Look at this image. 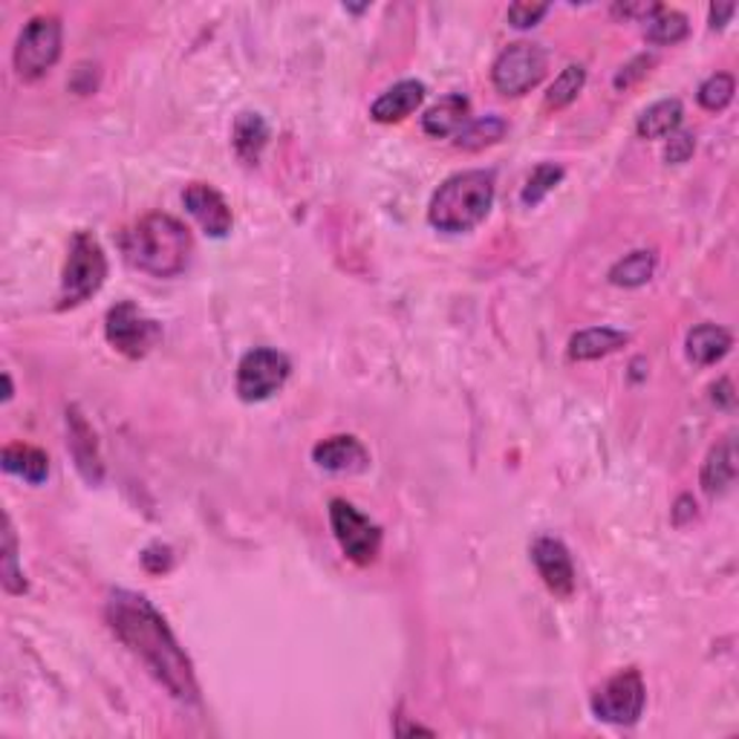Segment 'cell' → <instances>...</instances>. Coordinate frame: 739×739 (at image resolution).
Returning <instances> with one entry per match:
<instances>
[{
  "label": "cell",
  "mask_w": 739,
  "mask_h": 739,
  "mask_svg": "<svg viewBox=\"0 0 739 739\" xmlns=\"http://www.w3.org/2000/svg\"><path fill=\"white\" fill-rule=\"evenodd\" d=\"M688 18L677 9H664L659 7L648 21H644V36L650 43H679L688 36Z\"/></svg>",
  "instance_id": "obj_24"
},
{
  "label": "cell",
  "mask_w": 739,
  "mask_h": 739,
  "mask_svg": "<svg viewBox=\"0 0 739 739\" xmlns=\"http://www.w3.org/2000/svg\"><path fill=\"white\" fill-rule=\"evenodd\" d=\"M733 12H737V7H733V3H713V7H711V27L722 29Z\"/></svg>",
  "instance_id": "obj_34"
},
{
  "label": "cell",
  "mask_w": 739,
  "mask_h": 739,
  "mask_svg": "<svg viewBox=\"0 0 739 739\" xmlns=\"http://www.w3.org/2000/svg\"><path fill=\"white\" fill-rule=\"evenodd\" d=\"M546 61H550L546 50L537 43H508L492 67L494 87L503 96H523V93L541 85V78L546 76Z\"/></svg>",
  "instance_id": "obj_7"
},
{
  "label": "cell",
  "mask_w": 739,
  "mask_h": 739,
  "mask_svg": "<svg viewBox=\"0 0 739 739\" xmlns=\"http://www.w3.org/2000/svg\"><path fill=\"white\" fill-rule=\"evenodd\" d=\"M648 61H653V58L641 56V58H635L633 64H626L624 70H621L619 76H615V87H630V85H633L635 76H644V72H648V70H639V67H644V64H648Z\"/></svg>",
  "instance_id": "obj_33"
},
{
  "label": "cell",
  "mask_w": 739,
  "mask_h": 739,
  "mask_svg": "<svg viewBox=\"0 0 739 739\" xmlns=\"http://www.w3.org/2000/svg\"><path fill=\"white\" fill-rule=\"evenodd\" d=\"M494 205L492 171H463L448 176L428 205L430 226L448 234L471 232L488 217Z\"/></svg>",
  "instance_id": "obj_3"
},
{
  "label": "cell",
  "mask_w": 739,
  "mask_h": 739,
  "mask_svg": "<svg viewBox=\"0 0 739 739\" xmlns=\"http://www.w3.org/2000/svg\"><path fill=\"white\" fill-rule=\"evenodd\" d=\"M532 561L550 592H555L557 599H570L575 592V566L564 543L557 537H537L532 546Z\"/></svg>",
  "instance_id": "obj_11"
},
{
  "label": "cell",
  "mask_w": 739,
  "mask_h": 739,
  "mask_svg": "<svg viewBox=\"0 0 739 739\" xmlns=\"http://www.w3.org/2000/svg\"><path fill=\"white\" fill-rule=\"evenodd\" d=\"M653 272H655V254L653 252H633V254H626L624 261H619L613 269H610V281H613L615 286L635 289V286H644V283L653 278Z\"/></svg>",
  "instance_id": "obj_25"
},
{
  "label": "cell",
  "mask_w": 739,
  "mask_h": 739,
  "mask_svg": "<svg viewBox=\"0 0 739 739\" xmlns=\"http://www.w3.org/2000/svg\"><path fill=\"white\" fill-rule=\"evenodd\" d=\"M105 332L107 341H110L119 352H125L127 359H142V356H148V352L156 347V341L163 339L159 324L142 315L139 307L130 301L116 303L114 310L107 312Z\"/></svg>",
  "instance_id": "obj_10"
},
{
  "label": "cell",
  "mask_w": 739,
  "mask_h": 739,
  "mask_svg": "<svg viewBox=\"0 0 739 739\" xmlns=\"http://www.w3.org/2000/svg\"><path fill=\"white\" fill-rule=\"evenodd\" d=\"M644 679L639 670H621L592 693V713L610 726H635L644 711Z\"/></svg>",
  "instance_id": "obj_6"
},
{
  "label": "cell",
  "mask_w": 739,
  "mask_h": 739,
  "mask_svg": "<svg viewBox=\"0 0 739 739\" xmlns=\"http://www.w3.org/2000/svg\"><path fill=\"white\" fill-rule=\"evenodd\" d=\"M330 523L332 535L339 541L341 552L350 557L352 564L370 566L379 557L381 550V528L370 517L359 512L347 500L330 503Z\"/></svg>",
  "instance_id": "obj_8"
},
{
  "label": "cell",
  "mask_w": 739,
  "mask_h": 739,
  "mask_svg": "<svg viewBox=\"0 0 739 739\" xmlns=\"http://www.w3.org/2000/svg\"><path fill=\"white\" fill-rule=\"evenodd\" d=\"M584 81H586L584 67H581V64H570V67L552 81L550 93H546V107L561 110V107L572 105V101L577 99V93L584 90Z\"/></svg>",
  "instance_id": "obj_27"
},
{
  "label": "cell",
  "mask_w": 739,
  "mask_h": 739,
  "mask_svg": "<svg viewBox=\"0 0 739 739\" xmlns=\"http://www.w3.org/2000/svg\"><path fill=\"white\" fill-rule=\"evenodd\" d=\"M655 9H659V3H619V7H615V14H624V18H639V21H648Z\"/></svg>",
  "instance_id": "obj_32"
},
{
  "label": "cell",
  "mask_w": 739,
  "mask_h": 739,
  "mask_svg": "<svg viewBox=\"0 0 739 739\" xmlns=\"http://www.w3.org/2000/svg\"><path fill=\"white\" fill-rule=\"evenodd\" d=\"M234 150L243 163H257L269 142V125L261 114H240L234 121Z\"/></svg>",
  "instance_id": "obj_21"
},
{
  "label": "cell",
  "mask_w": 739,
  "mask_h": 739,
  "mask_svg": "<svg viewBox=\"0 0 739 739\" xmlns=\"http://www.w3.org/2000/svg\"><path fill=\"white\" fill-rule=\"evenodd\" d=\"M630 341V336L613 327H592V330H581L572 336L570 341V359L572 361H595L604 359L610 352L621 350Z\"/></svg>",
  "instance_id": "obj_18"
},
{
  "label": "cell",
  "mask_w": 739,
  "mask_h": 739,
  "mask_svg": "<svg viewBox=\"0 0 739 739\" xmlns=\"http://www.w3.org/2000/svg\"><path fill=\"white\" fill-rule=\"evenodd\" d=\"M682 116H684L682 101L662 99L655 101V105H650L648 110L639 116L635 130H639V136H644V139H662V136H670L679 125H682Z\"/></svg>",
  "instance_id": "obj_22"
},
{
  "label": "cell",
  "mask_w": 739,
  "mask_h": 739,
  "mask_svg": "<svg viewBox=\"0 0 739 739\" xmlns=\"http://www.w3.org/2000/svg\"><path fill=\"white\" fill-rule=\"evenodd\" d=\"M550 12V7H546V3H512V7H508V23H512V27H517V29H528V27H535L537 21H541L543 14Z\"/></svg>",
  "instance_id": "obj_30"
},
{
  "label": "cell",
  "mask_w": 739,
  "mask_h": 739,
  "mask_svg": "<svg viewBox=\"0 0 739 739\" xmlns=\"http://www.w3.org/2000/svg\"><path fill=\"white\" fill-rule=\"evenodd\" d=\"M468 121V99L454 93V96H445L437 105L428 107V114L422 116L425 134L434 136V139H445V136L459 134Z\"/></svg>",
  "instance_id": "obj_19"
},
{
  "label": "cell",
  "mask_w": 739,
  "mask_h": 739,
  "mask_svg": "<svg viewBox=\"0 0 739 739\" xmlns=\"http://www.w3.org/2000/svg\"><path fill=\"white\" fill-rule=\"evenodd\" d=\"M289 359L272 347H254L237 364V396L243 401H266L286 385Z\"/></svg>",
  "instance_id": "obj_9"
},
{
  "label": "cell",
  "mask_w": 739,
  "mask_h": 739,
  "mask_svg": "<svg viewBox=\"0 0 739 739\" xmlns=\"http://www.w3.org/2000/svg\"><path fill=\"white\" fill-rule=\"evenodd\" d=\"M183 203L185 208H188L191 217L197 220L208 237L220 240L232 232L234 226L232 208H228V203L223 200V194H220L217 188H212V185L191 183L183 194Z\"/></svg>",
  "instance_id": "obj_12"
},
{
  "label": "cell",
  "mask_w": 739,
  "mask_h": 739,
  "mask_svg": "<svg viewBox=\"0 0 739 739\" xmlns=\"http://www.w3.org/2000/svg\"><path fill=\"white\" fill-rule=\"evenodd\" d=\"M67 430H70V439H67V445H70L78 471H81V477H85L87 483L99 486L101 474H105V468H101V457H99V445H96V434H93L90 422H87L78 408L67 410Z\"/></svg>",
  "instance_id": "obj_14"
},
{
  "label": "cell",
  "mask_w": 739,
  "mask_h": 739,
  "mask_svg": "<svg viewBox=\"0 0 739 739\" xmlns=\"http://www.w3.org/2000/svg\"><path fill=\"white\" fill-rule=\"evenodd\" d=\"M107 278V254L90 232H76L61 275V310L78 307L101 289Z\"/></svg>",
  "instance_id": "obj_4"
},
{
  "label": "cell",
  "mask_w": 739,
  "mask_h": 739,
  "mask_svg": "<svg viewBox=\"0 0 739 739\" xmlns=\"http://www.w3.org/2000/svg\"><path fill=\"white\" fill-rule=\"evenodd\" d=\"M3 566H0V577H3V586L12 595H21L27 592V581H23V572L18 570V543L12 535V523L7 517V528H3V555H0Z\"/></svg>",
  "instance_id": "obj_29"
},
{
  "label": "cell",
  "mask_w": 739,
  "mask_h": 739,
  "mask_svg": "<svg viewBox=\"0 0 739 739\" xmlns=\"http://www.w3.org/2000/svg\"><path fill=\"white\" fill-rule=\"evenodd\" d=\"M125 257L154 278L183 275L194 252L188 228L171 214H148L125 234Z\"/></svg>",
  "instance_id": "obj_2"
},
{
  "label": "cell",
  "mask_w": 739,
  "mask_h": 739,
  "mask_svg": "<svg viewBox=\"0 0 739 739\" xmlns=\"http://www.w3.org/2000/svg\"><path fill=\"white\" fill-rule=\"evenodd\" d=\"M107 621L114 633L145 662V668L159 679V684H165L171 697L179 702L197 699V679L188 655L145 595L114 592L107 601Z\"/></svg>",
  "instance_id": "obj_1"
},
{
  "label": "cell",
  "mask_w": 739,
  "mask_h": 739,
  "mask_svg": "<svg viewBox=\"0 0 739 739\" xmlns=\"http://www.w3.org/2000/svg\"><path fill=\"white\" fill-rule=\"evenodd\" d=\"M561 179H564V168H561V165H555V163L537 165V168L532 171V176L526 179V188H523V194H521L523 205H528V208L541 205L543 200L550 197L552 191L557 188Z\"/></svg>",
  "instance_id": "obj_26"
},
{
  "label": "cell",
  "mask_w": 739,
  "mask_h": 739,
  "mask_svg": "<svg viewBox=\"0 0 739 739\" xmlns=\"http://www.w3.org/2000/svg\"><path fill=\"white\" fill-rule=\"evenodd\" d=\"M422 99H425L422 81L408 78V81H399V85H393L390 90L381 93L379 99L373 101V107H370V116H373L376 121H381V125L401 121L408 119L416 107L422 105Z\"/></svg>",
  "instance_id": "obj_15"
},
{
  "label": "cell",
  "mask_w": 739,
  "mask_h": 739,
  "mask_svg": "<svg viewBox=\"0 0 739 739\" xmlns=\"http://www.w3.org/2000/svg\"><path fill=\"white\" fill-rule=\"evenodd\" d=\"M733 339L731 332L722 330L717 324H699L688 332V341H684V352L688 359L699 367L717 364L719 359H726L731 352Z\"/></svg>",
  "instance_id": "obj_17"
},
{
  "label": "cell",
  "mask_w": 739,
  "mask_h": 739,
  "mask_svg": "<svg viewBox=\"0 0 739 739\" xmlns=\"http://www.w3.org/2000/svg\"><path fill=\"white\" fill-rule=\"evenodd\" d=\"M508 125L503 116L492 114L483 116V119H468L465 127L457 134V145L465 150H479L486 148V145H494V142H500L506 136Z\"/></svg>",
  "instance_id": "obj_23"
},
{
  "label": "cell",
  "mask_w": 739,
  "mask_h": 739,
  "mask_svg": "<svg viewBox=\"0 0 739 739\" xmlns=\"http://www.w3.org/2000/svg\"><path fill=\"white\" fill-rule=\"evenodd\" d=\"M733 93H737V81L728 72H713L708 81H702L699 87V105L704 110H711V114H719V110H726L728 105L733 101Z\"/></svg>",
  "instance_id": "obj_28"
},
{
  "label": "cell",
  "mask_w": 739,
  "mask_h": 739,
  "mask_svg": "<svg viewBox=\"0 0 739 739\" xmlns=\"http://www.w3.org/2000/svg\"><path fill=\"white\" fill-rule=\"evenodd\" d=\"M733 479H737V448H733V439L728 437L713 445L704 459L702 488L708 497H722L733 486Z\"/></svg>",
  "instance_id": "obj_16"
},
{
  "label": "cell",
  "mask_w": 739,
  "mask_h": 739,
  "mask_svg": "<svg viewBox=\"0 0 739 739\" xmlns=\"http://www.w3.org/2000/svg\"><path fill=\"white\" fill-rule=\"evenodd\" d=\"M61 36L64 29L58 14H36L14 43L12 58L18 76L36 81L43 72H50L61 56Z\"/></svg>",
  "instance_id": "obj_5"
},
{
  "label": "cell",
  "mask_w": 739,
  "mask_h": 739,
  "mask_svg": "<svg viewBox=\"0 0 739 739\" xmlns=\"http://www.w3.org/2000/svg\"><path fill=\"white\" fill-rule=\"evenodd\" d=\"M312 459L318 468L332 474H361L370 468V454L364 445L350 434H339V437L321 439L312 448Z\"/></svg>",
  "instance_id": "obj_13"
},
{
  "label": "cell",
  "mask_w": 739,
  "mask_h": 739,
  "mask_svg": "<svg viewBox=\"0 0 739 739\" xmlns=\"http://www.w3.org/2000/svg\"><path fill=\"white\" fill-rule=\"evenodd\" d=\"M3 468H7L9 474L23 477L27 483H32V486H41L43 479L50 477V459H47V454L32 448V445L21 443L3 448Z\"/></svg>",
  "instance_id": "obj_20"
},
{
  "label": "cell",
  "mask_w": 739,
  "mask_h": 739,
  "mask_svg": "<svg viewBox=\"0 0 739 739\" xmlns=\"http://www.w3.org/2000/svg\"><path fill=\"white\" fill-rule=\"evenodd\" d=\"M693 148H697V139L693 134H670L668 148H664V159L673 165L688 163L690 156H693Z\"/></svg>",
  "instance_id": "obj_31"
}]
</instances>
